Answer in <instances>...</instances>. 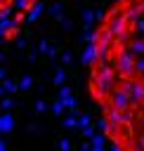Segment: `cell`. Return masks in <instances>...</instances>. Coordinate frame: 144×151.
I'll return each instance as SVG.
<instances>
[{
    "mask_svg": "<svg viewBox=\"0 0 144 151\" xmlns=\"http://www.w3.org/2000/svg\"><path fill=\"white\" fill-rule=\"evenodd\" d=\"M94 64L92 87L104 106V130L116 151H144V33L125 26L109 33L87 50Z\"/></svg>",
    "mask_w": 144,
    "mask_h": 151,
    "instance_id": "1",
    "label": "cell"
},
{
    "mask_svg": "<svg viewBox=\"0 0 144 151\" xmlns=\"http://www.w3.org/2000/svg\"><path fill=\"white\" fill-rule=\"evenodd\" d=\"M0 151H5V146H2V144H0Z\"/></svg>",
    "mask_w": 144,
    "mask_h": 151,
    "instance_id": "3",
    "label": "cell"
},
{
    "mask_svg": "<svg viewBox=\"0 0 144 151\" xmlns=\"http://www.w3.org/2000/svg\"><path fill=\"white\" fill-rule=\"evenodd\" d=\"M12 130V118L9 116H0V132H9Z\"/></svg>",
    "mask_w": 144,
    "mask_h": 151,
    "instance_id": "2",
    "label": "cell"
}]
</instances>
